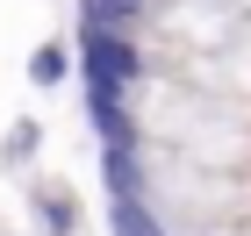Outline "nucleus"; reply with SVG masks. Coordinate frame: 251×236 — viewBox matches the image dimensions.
<instances>
[{
	"instance_id": "1",
	"label": "nucleus",
	"mask_w": 251,
	"mask_h": 236,
	"mask_svg": "<svg viewBox=\"0 0 251 236\" xmlns=\"http://www.w3.org/2000/svg\"><path fill=\"white\" fill-rule=\"evenodd\" d=\"M72 72L100 93H129L136 79H144V50H136L129 29L115 21H79V50H72Z\"/></svg>"
},
{
	"instance_id": "4",
	"label": "nucleus",
	"mask_w": 251,
	"mask_h": 236,
	"mask_svg": "<svg viewBox=\"0 0 251 236\" xmlns=\"http://www.w3.org/2000/svg\"><path fill=\"white\" fill-rule=\"evenodd\" d=\"M65 72H72V50H65V36H43V43H36V58H29V79L50 93V86H65Z\"/></svg>"
},
{
	"instance_id": "5",
	"label": "nucleus",
	"mask_w": 251,
	"mask_h": 236,
	"mask_svg": "<svg viewBox=\"0 0 251 236\" xmlns=\"http://www.w3.org/2000/svg\"><path fill=\"white\" fill-rule=\"evenodd\" d=\"M36 215H43V229H50V236H72L79 208H72V193H36Z\"/></svg>"
},
{
	"instance_id": "3",
	"label": "nucleus",
	"mask_w": 251,
	"mask_h": 236,
	"mask_svg": "<svg viewBox=\"0 0 251 236\" xmlns=\"http://www.w3.org/2000/svg\"><path fill=\"white\" fill-rule=\"evenodd\" d=\"M100 186H108V193H144V165H136V143H108V157H100Z\"/></svg>"
},
{
	"instance_id": "2",
	"label": "nucleus",
	"mask_w": 251,
	"mask_h": 236,
	"mask_svg": "<svg viewBox=\"0 0 251 236\" xmlns=\"http://www.w3.org/2000/svg\"><path fill=\"white\" fill-rule=\"evenodd\" d=\"M108 236H165L144 193H108Z\"/></svg>"
},
{
	"instance_id": "6",
	"label": "nucleus",
	"mask_w": 251,
	"mask_h": 236,
	"mask_svg": "<svg viewBox=\"0 0 251 236\" xmlns=\"http://www.w3.org/2000/svg\"><path fill=\"white\" fill-rule=\"evenodd\" d=\"M36 143H43L36 122H15V129H7V157H36Z\"/></svg>"
}]
</instances>
